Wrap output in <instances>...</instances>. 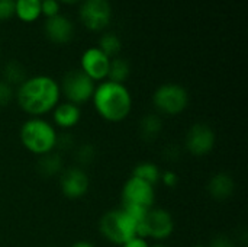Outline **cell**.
Here are the masks:
<instances>
[{"label": "cell", "instance_id": "obj_11", "mask_svg": "<svg viewBox=\"0 0 248 247\" xmlns=\"http://www.w3.org/2000/svg\"><path fill=\"white\" fill-rule=\"evenodd\" d=\"M90 188V179L86 170L80 166L64 169L60 175V189L68 199L83 198Z\"/></svg>", "mask_w": 248, "mask_h": 247}, {"label": "cell", "instance_id": "obj_28", "mask_svg": "<svg viewBox=\"0 0 248 247\" xmlns=\"http://www.w3.org/2000/svg\"><path fill=\"white\" fill-rule=\"evenodd\" d=\"M160 183H163L164 186L173 189L179 185V175L174 172V170H166V172H161V176H160Z\"/></svg>", "mask_w": 248, "mask_h": 247}, {"label": "cell", "instance_id": "obj_4", "mask_svg": "<svg viewBox=\"0 0 248 247\" xmlns=\"http://www.w3.org/2000/svg\"><path fill=\"white\" fill-rule=\"evenodd\" d=\"M99 231L109 243L122 246L129 239L138 236V221L122 207L109 210L99 221Z\"/></svg>", "mask_w": 248, "mask_h": 247}, {"label": "cell", "instance_id": "obj_26", "mask_svg": "<svg viewBox=\"0 0 248 247\" xmlns=\"http://www.w3.org/2000/svg\"><path fill=\"white\" fill-rule=\"evenodd\" d=\"M15 98V90L10 84L0 80V108L7 106Z\"/></svg>", "mask_w": 248, "mask_h": 247}, {"label": "cell", "instance_id": "obj_14", "mask_svg": "<svg viewBox=\"0 0 248 247\" xmlns=\"http://www.w3.org/2000/svg\"><path fill=\"white\" fill-rule=\"evenodd\" d=\"M208 194L212 199L222 202L230 199L234 195L235 191V182L232 179V176L230 173L225 172H218L215 175L211 176L209 182H208Z\"/></svg>", "mask_w": 248, "mask_h": 247}, {"label": "cell", "instance_id": "obj_15", "mask_svg": "<svg viewBox=\"0 0 248 247\" xmlns=\"http://www.w3.org/2000/svg\"><path fill=\"white\" fill-rule=\"evenodd\" d=\"M81 119L80 106L70 103V102H60L52 109V121L61 130H71L74 128Z\"/></svg>", "mask_w": 248, "mask_h": 247}, {"label": "cell", "instance_id": "obj_34", "mask_svg": "<svg viewBox=\"0 0 248 247\" xmlns=\"http://www.w3.org/2000/svg\"><path fill=\"white\" fill-rule=\"evenodd\" d=\"M192 247H205V246H202V245H195V246H192Z\"/></svg>", "mask_w": 248, "mask_h": 247}, {"label": "cell", "instance_id": "obj_16", "mask_svg": "<svg viewBox=\"0 0 248 247\" xmlns=\"http://www.w3.org/2000/svg\"><path fill=\"white\" fill-rule=\"evenodd\" d=\"M36 170L42 178H52L60 176L64 170V162L58 151H51L44 156H39L36 163Z\"/></svg>", "mask_w": 248, "mask_h": 247}, {"label": "cell", "instance_id": "obj_18", "mask_svg": "<svg viewBox=\"0 0 248 247\" xmlns=\"http://www.w3.org/2000/svg\"><path fill=\"white\" fill-rule=\"evenodd\" d=\"M15 15L22 22H35L41 16V0H15Z\"/></svg>", "mask_w": 248, "mask_h": 247}, {"label": "cell", "instance_id": "obj_24", "mask_svg": "<svg viewBox=\"0 0 248 247\" xmlns=\"http://www.w3.org/2000/svg\"><path fill=\"white\" fill-rule=\"evenodd\" d=\"M74 137L68 132L64 134H58L57 135V144H55V151L58 150L60 153H68L73 151L76 148V143H74Z\"/></svg>", "mask_w": 248, "mask_h": 247}, {"label": "cell", "instance_id": "obj_22", "mask_svg": "<svg viewBox=\"0 0 248 247\" xmlns=\"http://www.w3.org/2000/svg\"><path fill=\"white\" fill-rule=\"evenodd\" d=\"M97 48L103 54H106L109 58H115V57H118V54L122 49V42H121V38L118 35H115L112 32H106L102 35Z\"/></svg>", "mask_w": 248, "mask_h": 247}, {"label": "cell", "instance_id": "obj_1", "mask_svg": "<svg viewBox=\"0 0 248 247\" xmlns=\"http://www.w3.org/2000/svg\"><path fill=\"white\" fill-rule=\"evenodd\" d=\"M60 83L45 74L28 77L16 92L19 108L32 118H39L52 112L60 103Z\"/></svg>", "mask_w": 248, "mask_h": 247}, {"label": "cell", "instance_id": "obj_6", "mask_svg": "<svg viewBox=\"0 0 248 247\" xmlns=\"http://www.w3.org/2000/svg\"><path fill=\"white\" fill-rule=\"evenodd\" d=\"M174 231V220L173 215L158 207L150 208L144 218L138 226V236L142 239H153V240H166Z\"/></svg>", "mask_w": 248, "mask_h": 247}, {"label": "cell", "instance_id": "obj_27", "mask_svg": "<svg viewBox=\"0 0 248 247\" xmlns=\"http://www.w3.org/2000/svg\"><path fill=\"white\" fill-rule=\"evenodd\" d=\"M15 16V0H0V22Z\"/></svg>", "mask_w": 248, "mask_h": 247}, {"label": "cell", "instance_id": "obj_33", "mask_svg": "<svg viewBox=\"0 0 248 247\" xmlns=\"http://www.w3.org/2000/svg\"><path fill=\"white\" fill-rule=\"evenodd\" d=\"M150 247H169V246H166V245H161V243H158V245H154V246H150Z\"/></svg>", "mask_w": 248, "mask_h": 247}, {"label": "cell", "instance_id": "obj_10", "mask_svg": "<svg viewBox=\"0 0 248 247\" xmlns=\"http://www.w3.org/2000/svg\"><path fill=\"white\" fill-rule=\"evenodd\" d=\"M215 143H217L215 131L211 125L205 122L193 124L185 137V147L195 157L208 156L214 150Z\"/></svg>", "mask_w": 248, "mask_h": 247}, {"label": "cell", "instance_id": "obj_20", "mask_svg": "<svg viewBox=\"0 0 248 247\" xmlns=\"http://www.w3.org/2000/svg\"><path fill=\"white\" fill-rule=\"evenodd\" d=\"M129 74H131V64L128 60L122 57L110 58V66H109V73H108L106 80L124 84L128 80Z\"/></svg>", "mask_w": 248, "mask_h": 247}, {"label": "cell", "instance_id": "obj_35", "mask_svg": "<svg viewBox=\"0 0 248 247\" xmlns=\"http://www.w3.org/2000/svg\"><path fill=\"white\" fill-rule=\"evenodd\" d=\"M49 247H52V246H49Z\"/></svg>", "mask_w": 248, "mask_h": 247}, {"label": "cell", "instance_id": "obj_3", "mask_svg": "<svg viewBox=\"0 0 248 247\" xmlns=\"http://www.w3.org/2000/svg\"><path fill=\"white\" fill-rule=\"evenodd\" d=\"M57 135L58 132L55 127L42 118H31L25 121L19 131L22 146L38 157L55 150Z\"/></svg>", "mask_w": 248, "mask_h": 247}, {"label": "cell", "instance_id": "obj_32", "mask_svg": "<svg viewBox=\"0 0 248 247\" xmlns=\"http://www.w3.org/2000/svg\"><path fill=\"white\" fill-rule=\"evenodd\" d=\"M58 1H62L65 4H76V3H81L83 0H58Z\"/></svg>", "mask_w": 248, "mask_h": 247}, {"label": "cell", "instance_id": "obj_9", "mask_svg": "<svg viewBox=\"0 0 248 247\" xmlns=\"http://www.w3.org/2000/svg\"><path fill=\"white\" fill-rule=\"evenodd\" d=\"M81 23L92 32L103 31L112 19V6L109 0H83L78 9Z\"/></svg>", "mask_w": 248, "mask_h": 247}, {"label": "cell", "instance_id": "obj_7", "mask_svg": "<svg viewBox=\"0 0 248 247\" xmlns=\"http://www.w3.org/2000/svg\"><path fill=\"white\" fill-rule=\"evenodd\" d=\"M94 89L96 83L89 76H86L80 68L70 70L68 73H65L60 83L61 95H64L67 102L74 103L77 106L92 100Z\"/></svg>", "mask_w": 248, "mask_h": 247}, {"label": "cell", "instance_id": "obj_8", "mask_svg": "<svg viewBox=\"0 0 248 247\" xmlns=\"http://www.w3.org/2000/svg\"><path fill=\"white\" fill-rule=\"evenodd\" d=\"M121 199L124 208L150 210L155 202V186L142 179L131 176L122 186Z\"/></svg>", "mask_w": 248, "mask_h": 247}, {"label": "cell", "instance_id": "obj_13", "mask_svg": "<svg viewBox=\"0 0 248 247\" xmlns=\"http://www.w3.org/2000/svg\"><path fill=\"white\" fill-rule=\"evenodd\" d=\"M44 33L48 41L57 45L68 44L74 36V26L67 16L57 15L46 17L44 23Z\"/></svg>", "mask_w": 248, "mask_h": 247}, {"label": "cell", "instance_id": "obj_29", "mask_svg": "<svg viewBox=\"0 0 248 247\" xmlns=\"http://www.w3.org/2000/svg\"><path fill=\"white\" fill-rule=\"evenodd\" d=\"M209 247H237V245H235V242L231 240L228 236L221 234V236H217V237H214V239L211 240Z\"/></svg>", "mask_w": 248, "mask_h": 247}, {"label": "cell", "instance_id": "obj_30", "mask_svg": "<svg viewBox=\"0 0 248 247\" xmlns=\"http://www.w3.org/2000/svg\"><path fill=\"white\" fill-rule=\"evenodd\" d=\"M121 247H150L147 239H142L140 236H135L132 239H129L126 243H124Z\"/></svg>", "mask_w": 248, "mask_h": 247}, {"label": "cell", "instance_id": "obj_25", "mask_svg": "<svg viewBox=\"0 0 248 247\" xmlns=\"http://www.w3.org/2000/svg\"><path fill=\"white\" fill-rule=\"evenodd\" d=\"M41 15L45 17H52L60 15V1L58 0H41Z\"/></svg>", "mask_w": 248, "mask_h": 247}, {"label": "cell", "instance_id": "obj_23", "mask_svg": "<svg viewBox=\"0 0 248 247\" xmlns=\"http://www.w3.org/2000/svg\"><path fill=\"white\" fill-rule=\"evenodd\" d=\"M74 156H76V160L80 165V167L81 166H89L96 159V148L89 143L81 144V146L74 148Z\"/></svg>", "mask_w": 248, "mask_h": 247}, {"label": "cell", "instance_id": "obj_31", "mask_svg": "<svg viewBox=\"0 0 248 247\" xmlns=\"http://www.w3.org/2000/svg\"><path fill=\"white\" fill-rule=\"evenodd\" d=\"M71 247H96L93 243L90 242H86V240H80V242H76L74 245H71Z\"/></svg>", "mask_w": 248, "mask_h": 247}, {"label": "cell", "instance_id": "obj_19", "mask_svg": "<svg viewBox=\"0 0 248 247\" xmlns=\"http://www.w3.org/2000/svg\"><path fill=\"white\" fill-rule=\"evenodd\" d=\"M1 76H3V82H6L7 84H10L12 87L13 86H20L26 79H28V74H26V68L16 60H10L4 64L3 67V71H1Z\"/></svg>", "mask_w": 248, "mask_h": 247}, {"label": "cell", "instance_id": "obj_2", "mask_svg": "<svg viewBox=\"0 0 248 247\" xmlns=\"http://www.w3.org/2000/svg\"><path fill=\"white\" fill-rule=\"evenodd\" d=\"M96 112L108 122H122L132 111V95L125 84L100 82L92 98Z\"/></svg>", "mask_w": 248, "mask_h": 247}, {"label": "cell", "instance_id": "obj_12", "mask_svg": "<svg viewBox=\"0 0 248 247\" xmlns=\"http://www.w3.org/2000/svg\"><path fill=\"white\" fill-rule=\"evenodd\" d=\"M110 58L103 54L97 47L87 48L80 58V70L89 76L94 83L105 82L108 79Z\"/></svg>", "mask_w": 248, "mask_h": 247}, {"label": "cell", "instance_id": "obj_21", "mask_svg": "<svg viewBox=\"0 0 248 247\" xmlns=\"http://www.w3.org/2000/svg\"><path fill=\"white\" fill-rule=\"evenodd\" d=\"M138 179H142L145 182H148L150 185L155 186L157 183H160V176H161V170L158 169V166L153 162H141L138 163L134 170L132 175Z\"/></svg>", "mask_w": 248, "mask_h": 247}, {"label": "cell", "instance_id": "obj_17", "mask_svg": "<svg viewBox=\"0 0 248 247\" xmlns=\"http://www.w3.org/2000/svg\"><path fill=\"white\" fill-rule=\"evenodd\" d=\"M140 135L144 141L151 143L158 138V135L163 131V119L158 114H147L141 118L140 125Z\"/></svg>", "mask_w": 248, "mask_h": 247}, {"label": "cell", "instance_id": "obj_5", "mask_svg": "<svg viewBox=\"0 0 248 247\" xmlns=\"http://www.w3.org/2000/svg\"><path fill=\"white\" fill-rule=\"evenodd\" d=\"M153 105L163 115H179L189 106L187 90L177 83H164L153 93Z\"/></svg>", "mask_w": 248, "mask_h": 247}]
</instances>
